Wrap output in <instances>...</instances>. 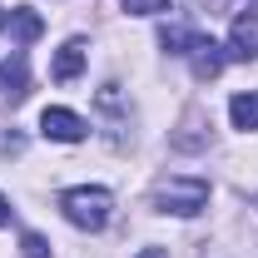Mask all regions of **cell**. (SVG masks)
Segmentation results:
<instances>
[{
  "label": "cell",
  "instance_id": "obj_13",
  "mask_svg": "<svg viewBox=\"0 0 258 258\" xmlns=\"http://www.w3.org/2000/svg\"><path fill=\"white\" fill-rule=\"evenodd\" d=\"M10 224V199H5V194H0V228Z\"/></svg>",
  "mask_w": 258,
  "mask_h": 258
},
{
  "label": "cell",
  "instance_id": "obj_1",
  "mask_svg": "<svg viewBox=\"0 0 258 258\" xmlns=\"http://www.w3.org/2000/svg\"><path fill=\"white\" fill-rule=\"evenodd\" d=\"M60 209H64V219H70L75 228L99 233V228L109 224V214H114V194L99 189V184H80V189H64L60 194Z\"/></svg>",
  "mask_w": 258,
  "mask_h": 258
},
{
  "label": "cell",
  "instance_id": "obj_9",
  "mask_svg": "<svg viewBox=\"0 0 258 258\" xmlns=\"http://www.w3.org/2000/svg\"><path fill=\"white\" fill-rule=\"evenodd\" d=\"M5 25L15 30V40H20V45L40 40V30H45V25H40V15H35V10H25V5H20V10H10V15H5Z\"/></svg>",
  "mask_w": 258,
  "mask_h": 258
},
{
  "label": "cell",
  "instance_id": "obj_4",
  "mask_svg": "<svg viewBox=\"0 0 258 258\" xmlns=\"http://www.w3.org/2000/svg\"><path fill=\"white\" fill-rule=\"evenodd\" d=\"M228 60H258V10H243L233 20V35H228Z\"/></svg>",
  "mask_w": 258,
  "mask_h": 258
},
{
  "label": "cell",
  "instance_id": "obj_6",
  "mask_svg": "<svg viewBox=\"0 0 258 258\" xmlns=\"http://www.w3.org/2000/svg\"><path fill=\"white\" fill-rule=\"evenodd\" d=\"M189 60H194V75H199V80H214V75L228 64V50L219 45V40H204V35H194Z\"/></svg>",
  "mask_w": 258,
  "mask_h": 258
},
{
  "label": "cell",
  "instance_id": "obj_2",
  "mask_svg": "<svg viewBox=\"0 0 258 258\" xmlns=\"http://www.w3.org/2000/svg\"><path fill=\"white\" fill-rule=\"evenodd\" d=\"M204 204H209V179H199V174L164 179L159 189H154V209H159V214H179V219H194Z\"/></svg>",
  "mask_w": 258,
  "mask_h": 258
},
{
  "label": "cell",
  "instance_id": "obj_8",
  "mask_svg": "<svg viewBox=\"0 0 258 258\" xmlns=\"http://www.w3.org/2000/svg\"><path fill=\"white\" fill-rule=\"evenodd\" d=\"M228 119L233 129H258V90H243L228 99Z\"/></svg>",
  "mask_w": 258,
  "mask_h": 258
},
{
  "label": "cell",
  "instance_id": "obj_7",
  "mask_svg": "<svg viewBox=\"0 0 258 258\" xmlns=\"http://www.w3.org/2000/svg\"><path fill=\"white\" fill-rule=\"evenodd\" d=\"M80 70H85V40H64L60 55H55V70H50V75L64 85V80H75Z\"/></svg>",
  "mask_w": 258,
  "mask_h": 258
},
{
  "label": "cell",
  "instance_id": "obj_14",
  "mask_svg": "<svg viewBox=\"0 0 258 258\" xmlns=\"http://www.w3.org/2000/svg\"><path fill=\"white\" fill-rule=\"evenodd\" d=\"M139 258H169V253H164V248H144Z\"/></svg>",
  "mask_w": 258,
  "mask_h": 258
},
{
  "label": "cell",
  "instance_id": "obj_3",
  "mask_svg": "<svg viewBox=\"0 0 258 258\" xmlns=\"http://www.w3.org/2000/svg\"><path fill=\"white\" fill-rule=\"evenodd\" d=\"M85 129H90V124H85L75 109H60V104H50V109L40 114V134H45V139H55V144H80V139H85Z\"/></svg>",
  "mask_w": 258,
  "mask_h": 258
},
{
  "label": "cell",
  "instance_id": "obj_12",
  "mask_svg": "<svg viewBox=\"0 0 258 258\" xmlns=\"http://www.w3.org/2000/svg\"><path fill=\"white\" fill-rule=\"evenodd\" d=\"M20 248H25V258H50V243H45L40 233H25V238H20Z\"/></svg>",
  "mask_w": 258,
  "mask_h": 258
},
{
  "label": "cell",
  "instance_id": "obj_5",
  "mask_svg": "<svg viewBox=\"0 0 258 258\" xmlns=\"http://www.w3.org/2000/svg\"><path fill=\"white\" fill-rule=\"evenodd\" d=\"M0 95L5 99L30 95V60H25V50H15L10 60H0Z\"/></svg>",
  "mask_w": 258,
  "mask_h": 258
},
{
  "label": "cell",
  "instance_id": "obj_10",
  "mask_svg": "<svg viewBox=\"0 0 258 258\" xmlns=\"http://www.w3.org/2000/svg\"><path fill=\"white\" fill-rule=\"evenodd\" d=\"M159 40H164V50H169V55H189L194 30H184V25H164V30H159Z\"/></svg>",
  "mask_w": 258,
  "mask_h": 258
},
{
  "label": "cell",
  "instance_id": "obj_11",
  "mask_svg": "<svg viewBox=\"0 0 258 258\" xmlns=\"http://www.w3.org/2000/svg\"><path fill=\"white\" fill-rule=\"evenodd\" d=\"M129 15H159V10H169V0H119Z\"/></svg>",
  "mask_w": 258,
  "mask_h": 258
},
{
  "label": "cell",
  "instance_id": "obj_15",
  "mask_svg": "<svg viewBox=\"0 0 258 258\" xmlns=\"http://www.w3.org/2000/svg\"><path fill=\"white\" fill-rule=\"evenodd\" d=\"M0 25H5V10H0Z\"/></svg>",
  "mask_w": 258,
  "mask_h": 258
}]
</instances>
